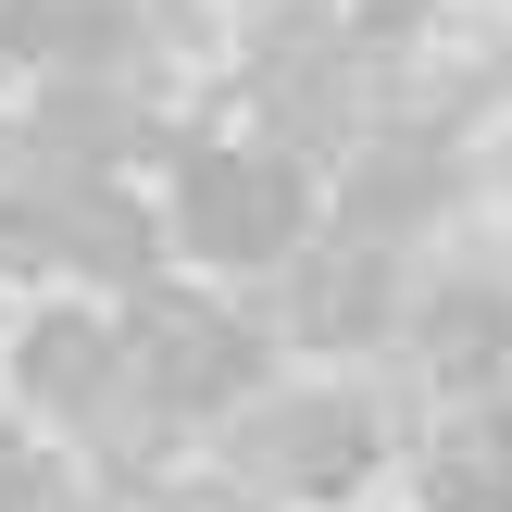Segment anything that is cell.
Masks as SVG:
<instances>
[{"label":"cell","instance_id":"cell-3","mask_svg":"<svg viewBox=\"0 0 512 512\" xmlns=\"http://www.w3.org/2000/svg\"><path fill=\"white\" fill-rule=\"evenodd\" d=\"M113 338H125V400L163 413L175 438H213L225 413H250V400L275 388V325L250 313L238 288H188V275H175V288L125 300Z\"/></svg>","mask_w":512,"mask_h":512},{"label":"cell","instance_id":"cell-1","mask_svg":"<svg viewBox=\"0 0 512 512\" xmlns=\"http://www.w3.org/2000/svg\"><path fill=\"white\" fill-rule=\"evenodd\" d=\"M150 213H163L175 263H200L213 288L250 300V275H288L300 250L325 238V175L288 163V150H263L250 125H175Z\"/></svg>","mask_w":512,"mask_h":512},{"label":"cell","instance_id":"cell-2","mask_svg":"<svg viewBox=\"0 0 512 512\" xmlns=\"http://www.w3.org/2000/svg\"><path fill=\"white\" fill-rule=\"evenodd\" d=\"M400 450L375 375H275L250 413L213 425V475L238 500H288V512H350L363 475Z\"/></svg>","mask_w":512,"mask_h":512},{"label":"cell","instance_id":"cell-4","mask_svg":"<svg viewBox=\"0 0 512 512\" xmlns=\"http://www.w3.org/2000/svg\"><path fill=\"white\" fill-rule=\"evenodd\" d=\"M125 400V338L100 300L50 288V300H13V325H0V413H25L38 438H88L100 413Z\"/></svg>","mask_w":512,"mask_h":512},{"label":"cell","instance_id":"cell-7","mask_svg":"<svg viewBox=\"0 0 512 512\" xmlns=\"http://www.w3.org/2000/svg\"><path fill=\"white\" fill-rule=\"evenodd\" d=\"M450 200H463V150H450L438 113H388L375 138L338 150V188H325V225L363 250H413L450 225Z\"/></svg>","mask_w":512,"mask_h":512},{"label":"cell","instance_id":"cell-9","mask_svg":"<svg viewBox=\"0 0 512 512\" xmlns=\"http://www.w3.org/2000/svg\"><path fill=\"white\" fill-rule=\"evenodd\" d=\"M0 325H13V300H0Z\"/></svg>","mask_w":512,"mask_h":512},{"label":"cell","instance_id":"cell-8","mask_svg":"<svg viewBox=\"0 0 512 512\" xmlns=\"http://www.w3.org/2000/svg\"><path fill=\"white\" fill-rule=\"evenodd\" d=\"M0 512H100L63 438H38L25 413H0Z\"/></svg>","mask_w":512,"mask_h":512},{"label":"cell","instance_id":"cell-6","mask_svg":"<svg viewBox=\"0 0 512 512\" xmlns=\"http://www.w3.org/2000/svg\"><path fill=\"white\" fill-rule=\"evenodd\" d=\"M175 100L150 75H38L13 113V163L38 175H125V163H163L175 150Z\"/></svg>","mask_w":512,"mask_h":512},{"label":"cell","instance_id":"cell-5","mask_svg":"<svg viewBox=\"0 0 512 512\" xmlns=\"http://www.w3.org/2000/svg\"><path fill=\"white\" fill-rule=\"evenodd\" d=\"M400 300H413L400 250H363V238H338V225H325L288 275H263V325H275L288 350H313V363H338V375H350V363H388Z\"/></svg>","mask_w":512,"mask_h":512}]
</instances>
